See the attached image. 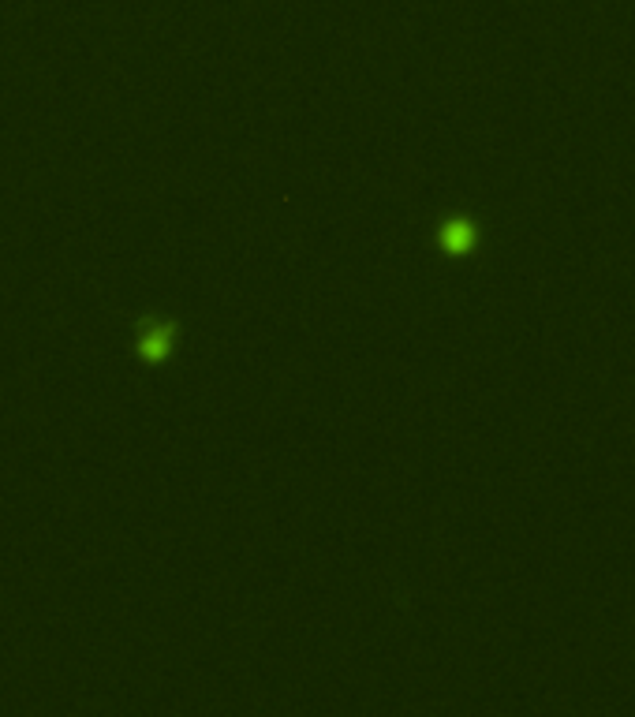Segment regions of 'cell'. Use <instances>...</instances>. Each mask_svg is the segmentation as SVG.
Returning a JSON list of instances; mask_svg holds the SVG:
<instances>
[{
    "mask_svg": "<svg viewBox=\"0 0 635 717\" xmlns=\"http://www.w3.org/2000/svg\"><path fill=\"white\" fill-rule=\"evenodd\" d=\"M434 243L445 258H471L482 247V225L471 213H449L434 232Z\"/></svg>",
    "mask_w": 635,
    "mask_h": 717,
    "instance_id": "6da1fadb",
    "label": "cell"
},
{
    "mask_svg": "<svg viewBox=\"0 0 635 717\" xmlns=\"http://www.w3.org/2000/svg\"><path fill=\"white\" fill-rule=\"evenodd\" d=\"M172 337H176V322L169 318H142L139 322V355L142 363L161 366L169 359Z\"/></svg>",
    "mask_w": 635,
    "mask_h": 717,
    "instance_id": "7a4b0ae2",
    "label": "cell"
}]
</instances>
